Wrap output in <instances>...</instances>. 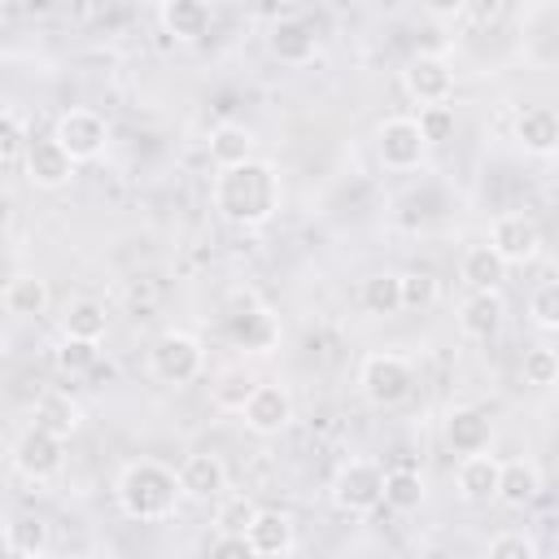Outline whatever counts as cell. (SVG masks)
I'll return each instance as SVG.
<instances>
[{"label": "cell", "mask_w": 559, "mask_h": 559, "mask_svg": "<svg viewBox=\"0 0 559 559\" xmlns=\"http://www.w3.org/2000/svg\"><path fill=\"white\" fill-rule=\"evenodd\" d=\"M157 22H162V31H166L170 39L197 44V39L210 35L214 13H210V4H201V0H166V4L157 9Z\"/></svg>", "instance_id": "21"}, {"label": "cell", "mask_w": 559, "mask_h": 559, "mask_svg": "<svg viewBox=\"0 0 559 559\" xmlns=\"http://www.w3.org/2000/svg\"><path fill=\"white\" fill-rule=\"evenodd\" d=\"M402 92L419 105V109H432V105H450L454 96V70L441 52H415L406 66H402Z\"/></svg>", "instance_id": "9"}, {"label": "cell", "mask_w": 559, "mask_h": 559, "mask_svg": "<svg viewBox=\"0 0 559 559\" xmlns=\"http://www.w3.org/2000/svg\"><path fill=\"white\" fill-rule=\"evenodd\" d=\"M358 301H362V310L376 314V319L397 314V310H402V275H393V271L367 275L362 288H358Z\"/></svg>", "instance_id": "29"}, {"label": "cell", "mask_w": 559, "mask_h": 559, "mask_svg": "<svg viewBox=\"0 0 559 559\" xmlns=\"http://www.w3.org/2000/svg\"><path fill=\"white\" fill-rule=\"evenodd\" d=\"M245 428L253 437H280L288 424H293V393L280 384V380H262L249 397V406L240 411Z\"/></svg>", "instance_id": "13"}, {"label": "cell", "mask_w": 559, "mask_h": 559, "mask_svg": "<svg viewBox=\"0 0 559 559\" xmlns=\"http://www.w3.org/2000/svg\"><path fill=\"white\" fill-rule=\"evenodd\" d=\"M520 376H524V384H533V389H550V384H559V349H550V345H533V349L524 354V362H520Z\"/></svg>", "instance_id": "34"}, {"label": "cell", "mask_w": 559, "mask_h": 559, "mask_svg": "<svg viewBox=\"0 0 559 559\" xmlns=\"http://www.w3.org/2000/svg\"><path fill=\"white\" fill-rule=\"evenodd\" d=\"M437 280L428 271H406L402 275V310H428L437 301Z\"/></svg>", "instance_id": "38"}, {"label": "cell", "mask_w": 559, "mask_h": 559, "mask_svg": "<svg viewBox=\"0 0 559 559\" xmlns=\"http://www.w3.org/2000/svg\"><path fill=\"white\" fill-rule=\"evenodd\" d=\"M105 332H109V314H105L100 301L79 297V301L66 306V314H61V336H74V341H105Z\"/></svg>", "instance_id": "28"}, {"label": "cell", "mask_w": 559, "mask_h": 559, "mask_svg": "<svg viewBox=\"0 0 559 559\" xmlns=\"http://www.w3.org/2000/svg\"><path fill=\"white\" fill-rule=\"evenodd\" d=\"M498 480H502V459L498 454H467L459 459L454 467V485H459V498L472 502V507H485V502H498Z\"/></svg>", "instance_id": "16"}, {"label": "cell", "mask_w": 559, "mask_h": 559, "mask_svg": "<svg viewBox=\"0 0 559 559\" xmlns=\"http://www.w3.org/2000/svg\"><path fill=\"white\" fill-rule=\"evenodd\" d=\"M52 140H57L74 162H96V157L109 148V122H105V114L74 105V109H66V114H57Z\"/></svg>", "instance_id": "8"}, {"label": "cell", "mask_w": 559, "mask_h": 559, "mask_svg": "<svg viewBox=\"0 0 559 559\" xmlns=\"http://www.w3.org/2000/svg\"><path fill=\"white\" fill-rule=\"evenodd\" d=\"M148 371L162 384H192V380H201V371H205V345H201V336H192L183 328H166L153 341V349H148Z\"/></svg>", "instance_id": "5"}, {"label": "cell", "mask_w": 559, "mask_h": 559, "mask_svg": "<svg viewBox=\"0 0 559 559\" xmlns=\"http://www.w3.org/2000/svg\"><path fill=\"white\" fill-rule=\"evenodd\" d=\"M210 559H258V550L249 537H214Z\"/></svg>", "instance_id": "40"}, {"label": "cell", "mask_w": 559, "mask_h": 559, "mask_svg": "<svg viewBox=\"0 0 559 559\" xmlns=\"http://www.w3.org/2000/svg\"><path fill=\"white\" fill-rule=\"evenodd\" d=\"M223 341L240 354H271L280 345V323L262 306H236L231 314H223Z\"/></svg>", "instance_id": "11"}, {"label": "cell", "mask_w": 559, "mask_h": 559, "mask_svg": "<svg viewBox=\"0 0 559 559\" xmlns=\"http://www.w3.org/2000/svg\"><path fill=\"white\" fill-rule=\"evenodd\" d=\"M0 301H4V310H9L13 319H39V314L48 310L52 293H48V280H44V275H35V271H17V275H9Z\"/></svg>", "instance_id": "24"}, {"label": "cell", "mask_w": 559, "mask_h": 559, "mask_svg": "<svg viewBox=\"0 0 559 559\" xmlns=\"http://www.w3.org/2000/svg\"><path fill=\"white\" fill-rule=\"evenodd\" d=\"M31 131H26V118L9 105L4 114H0V148H4V162L9 166H22V157H26V148H31Z\"/></svg>", "instance_id": "35"}, {"label": "cell", "mask_w": 559, "mask_h": 559, "mask_svg": "<svg viewBox=\"0 0 559 559\" xmlns=\"http://www.w3.org/2000/svg\"><path fill=\"white\" fill-rule=\"evenodd\" d=\"M74 166H79V162H74L52 135H35L31 148H26V157H22L26 183H31V188H44V192L66 188V183L74 179Z\"/></svg>", "instance_id": "12"}, {"label": "cell", "mask_w": 559, "mask_h": 559, "mask_svg": "<svg viewBox=\"0 0 559 559\" xmlns=\"http://www.w3.org/2000/svg\"><path fill=\"white\" fill-rule=\"evenodd\" d=\"M52 358H57V367H61L66 376H83V371L96 367V358H100V341H74V336H61Z\"/></svg>", "instance_id": "36"}, {"label": "cell", "mask_w": 559, "mask_h": 559, "mask_svg": "<svg viewBox=\"0 0 559 559\" xmlns=\"http://www.w3.org/2000/svg\"><path fill=\"white\" fill-rule=\"evenodd\" d=\"M31 424H39L44 432L70 441V437L79 432V424H83V406H79L66 389H44V393L31 402Z\"/></svg>", "instance_id": "19"}, {"label": "cell", "mask_w": 559, "mask_h": 559, "mask_svg": "<svg viewBox=\"0 0 559 559\" xmlns=\"http://www.w3.org/2000/svg\"><path fill=\"white\" fill-rule=\"evenodd\" d=\"M489 245L498 249V258L507 266H528L542 258V227L537 218L511 210V214H498L493 227H489Z\"/></svg>", "instance_id": "10"}, {"label": "cell", "mask_w": 559, "mask_h": 559, "mask_svg": "<svg viewBox=\"0 0 559 559\" xmlns=\"http://www.w3.org/2000/svg\"><path fill=\"white\" fill-rule=\"evenodd\" d=\"M9 459H13V472H17V476H26L31 485H48V480H57L61 467H66V441L52 437V432H44L39 424H26V428L13 437Z\"/></svg>", "instance_id": "6"}, {"label": "cell", "mask_w": 559, "mask_h": 559, "mask_svg": "<svg viewBox=\"0 0 559 559\" xmlns=\"http://www.w3.org/2000/svg\"><path fill=\"white\" fill-rule=\"evenodd\" d=\"M258 384H262V380H253L245 367H227V371H218V376L210 380V397H214L218 411L240 415V411L249 406V397H253Z\"/></svg>", "instance_id": "30"}, {"label": "cell", "mask_w": 559, "mask_h": 559, "mask_svg": "<svg viewBox=\"0 0 559 559\" xmlns=\"http://www.w3.org/2000/svg\"><path fill=\"white\" fill-rule=\"evenodd\" d=\"M428 148L432 144L424 140L419 118H411V114H393V118H384L376 127V153H380V166L384 170H397V175L419 170L424 157H428Z\"/></svg>", "instance_id": "7"}, {"label": "cell", "mask_w": 559, "mask_h": 559, "mask_svg": "<svg viewBox=\"0 0 559 559\" xmlns=\"http://www.w3.org/2000/svg\"><path fill=\"white\" fill-rule=\"evenodd\" d=\"M419 131L428 144H445L454 135V109L450 105H432V109H419Z\"/></svg>", "instance_id": "39"}, {"label": "cell", "mask_w": 559, "mask_h": 559, "mask_svg": "<svg viewBox=\"0 0 559 559\" xmlns=\"http://www.w3.org/2000/svg\"><path fill=\"white\" fill-rule=\"evenodd\" d=\"M502 297L498 293H467V301L459 306V332L472 341H493L502 332Z\"/></svg>", "instance_id": "25"}, {"label": "cell", "mask_w": 559, "mask_h": 559, "mask_svg": "<svg viewBox=\"0 0 559 559\" xmlns=\"http://www.w3.org/2000/svg\"><path fill=\"white\" fill-rule=\"evenodd\" d=\"M537 493H542V472H537V463H528V459H502L498 502L520 511V507L537 502Z\"/></svg>", "instance_id": "26"}, {"label": "cell", "mask_w": 559, "mask_h": 559, "mask_svg": "<svg viewBox=\"0 0 559 559\" xmlns=\"http://www.w3.org/2000/svg\"><path fill=\"white\" fill-rule=\"evenodd\" d=\"M424 493L428 489H424V476L419 472H411V467H389L384 472V507L411 515V511L424 507Z\"/></svg>", "instance_id": "31"}, {"label": "cell", "mask_w": 559, "mask_h": 559, "mask_svg": "<svg viewBox=\"0 0 559 559\" xmlns=\"http://www.w3.org/2000/svg\"><path fill=\"white\" fill-rule=\"evenodd\" d=\"M528 323L542 332H559V275L533 284L528 293Z\"/></svg>", "instance_id": "33"}, {"label": "cell", "mask_w": 559, "mask_h": 559, "mask_svg": "<svg viewBox=\"0 0 559 559\" xmlns=\"http://www.w3.org/2000/svg\"><path fill=\"white\" fill-rule=\"evenodd\" d=\"M358 393L376 411H393L415 393V367L402 354H367L358 367Z\"/></svg>", "instance_id": "3"}, {"label": "cell", "mask_w": 559, "mask_h": 559, "mask_svg": "<svg viewBox=\"0 0 559 559\" xmlns=\"http://www.w3.org/2000/svg\"><path fill=\"white\" fill-rule=\"evenodd\" d=\"M266 48H271V57H280L284 66H306V61H314V52H319V35H314V26L306 22V17H275L271 22V31H266Z\"/></svg>", "instance_id": "17"}, {"label": "cell", "mask_w": 559, "mask_h": 559, "mask_svg": "<svg viewBox=\"0 0 559 559\" xmlns=\"http://www.w3.org/2000/svg\"><path fill=\"white\" fill-rule=\"evenodd\" d=\"M258 511L262 507L249 493H223L214 502V528H218V537H245L249 524L258 520Z\"/></svg>", "instance_id": "32"}, {"label": "cell", "mask_w": 559, "mask_h": 559, "mask_svg": "<svg viewBox=\"0 0 559 559\" xmlns=\"http://www.w3.org/2000/svg\"><path fill=\"white\" fill-rule=\"evenodd\" d=\"M459 17H467V22H476V26H489V22L502 17V4H498V0H489V4H459Z\"/></svg>", "instance_id": "41"}, {"label": "cell", "mask_w": 559, "mask_h": 559, "mask_svg": "<svg viewBox=\"0 0 559 559\" xmlns=\"http://www.w3.org/2000/svg\"><path fill=\"white\" fill-rule=\"evenodd\" d=\"M515 144L533 157L559 153V109L555 105H524L515 114Z\"/></svg>", "instance_id": "18"}, {"label": "cell", "mask_w": 559, "mask_h": 559, "mask_svg": "<svg viewBox=\"0 0 559 559\" xmlns=\"http://www.w3.org/2000/svg\"><path fill=\"white\" fill-rule=\"evenodd\" d=\"M341 515H371L384 502V467L376 459H345L328 485Z\"/></svg>", "instance_id": "4"}, {"label": "cell", "mask_w": 559, "mask_h": 559, "mask_svg": "<svg viewBox=\"0 0 559 559\" xmlns=\"http://www.w3.org/2000/svg\"><path fill=\"white\" fill-rule=\"evenodd\" d=\"M245 537L253 542L258 559H284V555L293 550V542H297V524H293V515H288V511L262 507Z\"/></svg>", "instance_id": "20"}, {"label": "cell", "mask_w": 559, "mask_h": 559, "mask_svg": "<svg viewBox=\"0 0 559 559\" xmlns=\"http://www.w3.org/2000/svg\"><path fill=\"white\" fill-rule=\"evenodd\" d=\"M445 445L459 454V459H467V454H485L489 445H493V419H489V411H480V406H454L450 415H445Z\"/></svg>", "instance_id": "14"}, {"label": "cell", "mask_w": 559, "mask_h": 559, "mask_svg": "<svg viewBox=\"0 0 559 559\" xmlns=\"http://www.w3.org/2000/svg\"><path fill=\"white\" fill-rule=\"evenodd\" d=\"M210 205L231 227H262L284 205V179H280V170L271 162L253 157L245 166H231V170H218L214 175Z\"/></svg>", "instance_id": "1"}, {"label": "cell", "mask_w": 559, "mask_h": 559, "mask_svg": "<svg viewBox=\"0 0 559 559\" xmlns=\"http://www.w3.org/2000/svg\"><path fill=\"white\" fill-rule=\"evenodd\" d=\"M179 485L188 502H218L227 493V463L210 450H197L179 463Z\"/></svg>", "instance_id": "15"}, {"label": "cell", "mask_w": 559, "mask_h": 559, "mask_svg": "<svg viewBox=\"0 0 559 559\" xmlns=\"http://www.w3.org/2000/svg\"><path fill=\"white\" fill-rule=\"evenodd\" d=\"M485 559H537V542L520 528H502V533L489 537Z\"/></svg>", "instance_id": "37"}, {"label": "cell", "mask_w": 559, "mask_h": 559, "mask_svg": "<svg viewBox=\"0 0 559 559\" xmlns=\"http://www.w3.org/2000/svg\"><path fill=\"white\" fill-rule=\"evenodd\" d=\"M48 542H52V533L35 511H9L4 515V550H9V559L48 555Z\"/></svg>", "instance_id": "22"}, {"label": "cell", "mask_w": 559, "mask_h": 559, "mask_svg": "<svg viewBox=\"0 0 559 559\" xmlns=\"http://www.w3.org/2000/svg\"><path fill=\"white\" fill-rule=\"evenodd\" d=\"M118 507L127 520L135 524H166L175 520V511L183 507V485H179V472L157 463V459H135L118 472Z\"/></svg>", "instance_id": "2"}, {"label": "cell", "mask_w": 559, "mask_h": 559, "mask_svg": "<svg viewBox=\"0 0 559 559\" xmlns=\"http://www.w3.org/2000/svg\"><path fill=\"white\" fill-rule=\"evenodd\" d=\"M35 559H57V555H52V550H48V555H35Z\"/></svg>", "instance_id": "42"}, {"label": "cell", "mask_w": 559, "mask_h": 559, "mask_svg": "<svg viewBox=\"0 0 559 559\" xmlns=\"http://www.w3.org/2000/svg\"><path fill=\"white\" fill-rule=\"evenodd\" d=\"M459 275L472 293H498L502 280H507V262L498 258V249L485 240V245H467L463 258H459Z\"/></svg>", "instance_id": "23"}, {"label": "cell", "mask_w": 559, "mask_h": 559, "mask_svg": "<svg viewBox=\"0 0 559 559\" xmlns=\"http://www.w3.org/2000/svg\"><path fill=\"white\" fill-rule=\"evenodd\" d=\"M210 162L218 170H231V166L253 162V131L240 127V122H218L210 131Z\"/></svg>", "instance_id": "27"}]
</instances>
